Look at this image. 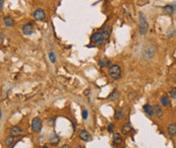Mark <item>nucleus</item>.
<instances>
[{"label":"nucleus","mask_w":176,"mask_h":148,"mask_svg":"<svg viewBox=\"0 0 176 148\" xmlns=\"http://www.w3.org/2000/svg\"><path fill=\"white\" fill-rule=\"evenodd\" d=\"M88 110L87 109H83V119L84 120H87L88 119Z\"/></svg>","instance_id":"nucleus-26"},{"label":"nucleus","mask_w":176,"mask_h":148,"mask_svg":"<svg viewBox=\"0 0 176 148\" xmlns=\"http://www.w3.org/2000/svg\"><path fill=\"white\" fill-rule=\"evenodd\" d=\"M125 115H126V112H125V107H124V108H122V109H120V110L115 112V116H114V118H115V120L120 121V120L124 119Z\"/></svg>","instance_id":"nucleus-10"},{"label":"nucleus","mask_w":176,"mask_h":148,"mask_svg":"<svg viewBox=\"0 0 176 148\" xmlns=\"http://www.w3.org/2000/svg\"><path fill=\"white\" fill-rule=\"evenodd\" d=\"M105 40H106V38H105L104 34H103L101 31H97V33H95L92 36L93 43H95V44H97V45H102Z\"/></svg>","instance_id":"nucleus-4"},{"label":"nucleus","mask_w":176,"mask_h":148,"mask_svg":"<svg viewBox=\"0 0 176 148\" xmlns=\"http://www.w3.org/2000/svg\"><path fill=\"white\" fill-rule=\"evenodd\" d=\"M42 148H49V147H48V146H46V145H45V146H43Z\"/></svg>","instance_id":"nucleus-33"},{"label":"nucleus","mask_w":176,"mask_h":148,"mask_svg":"<svg viewBox=\"0 0 176 148\" xmlns=\"http://www.w3.org/2000/svg\"><path fill=\"white\" fill-rule=\"evenodd\" d=\"M101 31L103 34H104L105 38H106V40H108L109 37H110V29H109V26H107V24H105L104 26H103V29H101Z\"/></svg>","instance_id":"nucleus-21"},{"label":"nucleus","mask_w":176,"mask_h":148,"mask_svg":"<svg viewBox=\"0 0 176 148\" xmlns=\"http://www.w3.org/2000/svg\"><path fill=\"white\" fill-rule=\"evenodd\" d=\"M143 110L149 116V117L154 116V107H152L151 104H145V106L143 107Z\"/></svg>","instance_id":"nucleus-11"},{"label":"nucleus","mask_w":176,"mask_h":148,"mask_svg":"<svg viewBox=\"0 0 176 148\" xmlns=\"http://www.w3.org/2000/svg\"><path fill=\"white\" fill-rule=\"evenodd\" d=\"M130 131H132V127H131V124H130V123L124 124L122 126V128H121V133L122 134H128Z\"/></svg>","instance_id":"nucleus-16"},{"label":"nucleus","mask_w":176,"mask_h":148,"mask_svg":"<svg viewBox=\"0 0 176 148\" xmlns=\"http://www.w3.org/2000/svg\"><path fill=\"white\" fill-rule=\"evenodd\" d=\"M3 5H4V0H0V11L3 10Z\"/></svg>","instance_id":"nucleus-29"},{"label":"nucleus","mask_w":176,"mask_h":148,"mask_svg":"<svg viewBox=\"0 0 176 148\" xmlns=\"http://www.w3.org/2000/svg\"><path fill=\"white\" fill-rule=\"evenodd\" d=\"M34 19H35L37 21H42V20H44L46 19V13H45V11L43 9H41V8H39L34 12L33 14Z\"/></svg>","instance_id":"nucleus-7"},{"label":"nucleus","mask_w":176,"mask_h":148,"mask_svg":"<svg viewBox=\"0 0 176 148\" xmlns=\"http://www.w3.org/2000/svg\"><path fill=\"white\" fill-rule=\"evenodd\" d=\"M3 21H4V24H5L7 28H12L13 24H14V21H13L12 17L10 16H5L3 19Z\"/></svg>","instance_id":"nucleus-17"},{"label":"nucleus","mask_w":176,"mask_h":148,"mask_svg":"<svg viewBox=\"0 0 176 148\" xmlns=\"http://www.w3.org/2000/svg\"><path fill=\"white\" fill-rule=\"evenodd\" d=\"M79 139H81V140L84 141V142H89V141L92 140V135L89 133L88 130H84V129H83V130H81V131H79Z\"/></svg>","instance_id":"nucleus-6"},{"label":"nucleus","mask_w":176,"mask_h":148,"mask_svg":"<svg viewBox=\"0 0 176 148\" xmlns=\"http://www.w3.org/2000/svg\"><path fill=\"white\" fill-rule=\"evenodd\" d=\"M22 134V129L19 126H13L10 128V135L13 137H19Z\"/></svg>","instance_id":"nucleus-8"},{"label":"nucleus","mask_w":176,"mask_h":148,"mask_svg":"<svg viewBox=\"0 0 176 148\" xmlns=\"http://www.w3.org/2000/svg\"><path fill=\"white\" fill-rule=\"evenodd\" d=\"M22 33L27 36H30L34 33V26L32 24H26L22 26Z\"/></svg>","instance_id":"nucleus-9"},{"label":"nucleus","mask_w":176,"mask_h":148,"mask_svg":"<svg viewBox=\"0 0 176 148\" xmlns=\"http://www.w3.org/2000/svg\"><path fill=\"white\" fill-rule=\"evenodd\" d=\"M13 143H14V137L13 136H8V137L5 138V141H4V144L6 145L7 147H10L13 145Z\"/></svg>","instance_id":"nucleus-20"},{"label":"nucleus","mask_w":176,"mask_h":148,"mask_svg":"<svg viewBox=\"0 0 176 148\" xmlns=\"http://www.w3.org/2000/svg\"><path fill=\"white\" fill-rule=\"evenodd\" d=\"M59 148H69V145H68V144H64V145H62V146L59 147Z\"/></svg>","instance_id":"nucleus-30"},{"label":"nucleus","mask_w":176,"mask_h":148,"mask_svg":"<svg viewBox=\"0 0 176 148\" xmlns=\"http://www.w3.org/2000/svg\"><path fill=\"white\" fill-rule=\"evenodd\" d=\"M60 141V138L57 136L56 133H52L51 135L49 136V142L51 143L52 145H57Z\"/></svg>","instance_id":"nucleus-13"},{"label":"nucleus","mask_w":176,"mask_h":148,"mask_svg":"<svg viewBox=\"0 0 176 148\" xmlns=\"http://www.w3.org/2000/svg\"><path fill=\"white\" fill-rule=\"evenodd\" d=\"M155 53H156V47H155L153 44H149L148 46L145 48V50H144V56H145L147 59L153 58L155 55Z\"/></svg>","instance_id":"nucleus-3"},{"label":"nucleus","mask_w":176,"mask_h":148,"mask_svg":"<svg viewBox=\"0 0 176 148\" xmlns=\"http://www.w3.org/2000/svg\"><path fill=\"white\" fill-rule=\"evenodd\" d=\"M138 16H139V26H138L139 34H141V36H145L149 29V24H148L147 19H146L145 15H144L141 12L138 13Z\"/></svg>","instance_id":"nucleus-1"},{"label":"nucleus","mask_w":176,"mask_h":148,"mask_svg":"<svg viewBox=\"0 0 176 148\" xmlns=\"http://www.w3.org/2000/svg\"><path fill=\"white\" fill-rule=\"evenodd\" d=\"M176 34V29L174 28H172V29H170L168 31H167V36H168L169 38H171V37H173Z\"/></svg>","instance_id":"nucleus-24"},{"label":"nucleus","mask_w":176,"mask_h":148,"mask_svg":"<svg viewBox=\"0 0 176 148\" xmlns=\"http://www.w3.org/2000/svg\"><path fill=\"white\" fill-rule=\"evenodd\" d=\"M49 57H50V61H51V62H55V61H56V58H55V54H54V53H52V52H51V53H50L49 54Z\"/></svg>","instance_id":"nucleus-27"},{"label":"nucleus","mask_w":176,"mask_h":148,"mask_svg":"<svg viewBox=\"0 0 176 148\" xmlns=\"http://www.w3.org/2000/svg\"><path fill=\"white\" fill-rule=\"evenodd\" d=\"M168 134L171 136V137H175L176 136V124L172 123L168 126Z\"/></svg>","instance_id":"nucleus-14"},{"label":"nucleus","mask_w":176,"mask_h":148,"mask_svg":"<svg viewBox=\"0 0 176 148\" xmlns=\"http://www.w3.org/2000/svg\"><path fill=\"white\" fill-rule=\"evenodd\" d=\"M154 115L156 116L157 118H162V117H163V111H162V108L159 106V104L154 106Z\"/></svg>","instance_id":"nucleus-15"},{"label":"nucleus","mask_w":176,"mask_h":148,"mask_svg":"<svg viewBox=\"0 0 176 148\" xmlns=\"http://www.w3.org/2000/svg\"><path fill=\"white\" fill-rule=\"evenodd\" d=\"M170 95L172 99H176V87L172 88V89L170 90Z\"/></svg>","instance_id":"nucleus-25"},{"label":"nucleus","mask_w":176,"mask_h":148,"mask_svg":"<svg viewBox=\"0 0 176 148\" xmlns=\"http://www.w3.org/2000/svg\"><path fill=\"white\" fill-rule=\"evenodd\" d=\"M123 143V139L121 137L120 134L118 133H115L113 135V145H115V146H118V145H121Z\"/></svg>","instance_id":"nucleus-12"},{"label":"nucleus","mask_w":176,"mask_h":148,"mask_svg":"<svg viewBox=\"0 0 176 148\" xmlns=\"http://www.w3.org/2000/svg\"><path fill=\"white\" fill-rule=\"evenodd\" d=\"M75 148H82L81 146H76V147H75Z\"/></svg>","instance_id":"nucleus-34"},{"label":"nucleus","mask_w":176,"mask_h":148,"mask_svg":"<svg viewBox=\"0 0 176 148\" xmlns=\"http://www.w3.org/2000/svg\"><path fill=\"white\" fill-rule=\"evenodd\" d=\"M99 65H100V67H102V68H106V67H108V66H110V61H109L107 58H101L99 60Z\"/></svg>","instance_id":"nucleus-19"},{"label":"nucleus","mask_w":176,"mask_h":148,"mask_svg":"<svg viewBox=\"0 0 176 148\" xmlns=\"http://www.w3.org/2000/svg\"><path fill=\"white\" fill-rule=\"evenodd\" d=\"M0 37H1V42H0V43H1V45H2V44H3V34H2V33H1V35H0Z\"/></svg>","instance_id":"nucleus-31"},{"label":"nucleus","mask_w":176,"mask_h":148,"mask_svg":"<svg viewBox=\"0 0 176 148\" xmlns=\"http://www.w3.org/2000/svg\"><path fill=\"white\" fill-rule=\"evenodd\" d=\"M32 129H33L34 132H39L41 129H42V121H41L40 118L35 117L32 121Z\"/></svg>","instance_id":"nucleus-5"},{"label":"nucleus","mask_w":176,"mask_h":148,"mask_svg":"<svg viewBox=\"0 0 176 148\" xmlns=\"http://www.w3.org/2000/svg\"><path fill=\"white\" fill-rule=\"evenodd\" d=\"M163 10H164V12L167 13V14H173V13L175 12V7L173 5H166L165 7H163Z\"/></svg>","instance_id":"nucleus-18"},{"label":"nucleus","mask_w":176,"mask_h":148,"mask_svg":"<svg viewBox=\"0 0 176 148\" xmlns=\"http://www.w3.org/2000/svg\"><path fill=\"white\" fill-rule=\"evenodd\" d=\"M118 97H119V94H118V92H116V90H113L110 94H109L108 97V99H111V101H115V99H117Z\"/></svg>","instance_id":"nucleus-23"},{"label":"nucleus","mask_w":176,"mask_h":148,"mask_svg":"<svg viewBox=\"0 0 176 148\" xmlns=\"http://www.w3.org/2000/svg\"><path fill=\"white\" fill-rule=\"evenodd\" d=\"M174 81H175V82H176V74L174 75Z\"/></svg>","instance_id":"nucleus-32"},{"label":"nucleus","mask_w":176,"mask_h":148,"mask_svg":"<svg viewBox=\"0 0 176 148\" xmlns=\"http://www.w3.org/2000/svg\"><path fill=\"white\" fill-rule=\"evenodd\" d=\"M113 129H114V126L112 124L108 125V132L109 133H113Z\"/></svg>","instance_id":"nucleus-28"},{"label":"nucleus","mask_w":176,"mask_h":148,"mask_svg":"<svg viewBox=\"0 0 176 148\" xmlns=\"http://www.w3.org/2000/svg\"><path fill=\"white\" fill-rule=\"evenodd\" d=\"M109 75L112 79H119L121 77V68L119 65L114 64L109 68Z\"/></svg>","instance_id":"nucleus-2"},{"label":"nucleus","mask_w":176,"mask_h":148,"mask_svg":"<svg viewBox=\"0 0 176 148\" xmlns=\"http://www.w3.org/2000/svg\"><path fill=\"white\" fill-rule=\"evenodd\" d=\"M161 104H163L164 107H169L170 106V99L167 95H163L161 97Z\"/></svg>","instance_id":"nucleus-22"}]
</instances>
